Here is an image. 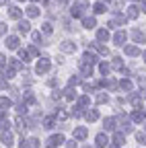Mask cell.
I'll return each mask as SVG.
<instances>
[{
    "label": "cell",
    "mask_w": 146,
    "mask_h": 148,
    "mask_svg": "<svg viewBox=\"0 0 146 148\" xmlns=\"http://www.w3.org/2000/svg\"><path fill=\"white\" fill-rule=\"evenodd\" d=\"M10 14L16 18V16H19V8H10Z\"/></svg>",
    "instance_id": "cell-1"
},
{
    "label": "cell",
    "mask_w": 146,
    "mask_h": 148,
    "mask_svg": "<svg viewBox=\"0 0 146 148\" xmlns=\"http://www.w3.org/2000/svg\"><path fill=\"white\" fill-rule=\"evenodd\" d=\"M2 2H4V0H0V4H2Z\"/></svg>",
    "instance_id": "cell-2"
}]
</instances>
